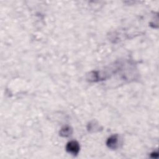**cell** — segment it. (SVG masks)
I'll return each instance as SVG.
<instances>
[{
    "label": "cell",
    "mask_w": 159,
    "mask_h": 159,
    "mask_svg": "<svg viewBox=\"0 0 159 159\" xmlns=\"http://www.w3.org/2000/svg\"><path fill=\"white\" fill-rule=\"evenodd\" d=\"M117 143V136H113L109 138L107 142V144L109 147L111 148H116Z\"/></svg>",
    "instance_id": "cell-2"
},
{
    "label": "cell",
    "mask_w": 159,
    "mask_h": 159,
    "mask_svg": "<svg viewBox=\"0 0 159 159\" xmlns=\"http://www.w3.org/2000/svg\"><path fill=\"white\" fill-rule=\"evenodd\" d=\"M70 131H71V129H70L69 127H65V128H64V129H61V131L60 132V135L65 136V137L69 136L71 134Z\"/></svg>",
    "instance_id": "cell-3"
},
{
    "label": "cell",
    "mask_w": 159,
    "mask_h": 159,
    "mask_svg": "<svg viewBox=\"0 0 159 159\" xmlns=\"http://www.w3.org/2000/svg\"><path fill=\"white\" fill-rule=\"evenodd\" d=\"M66 148L68 152L72 153L73 155H76L80 151V146L77 142L71 141L67 143Z\"/></svg>",
    "instance_id": "cell-1"
}]
</instances>
